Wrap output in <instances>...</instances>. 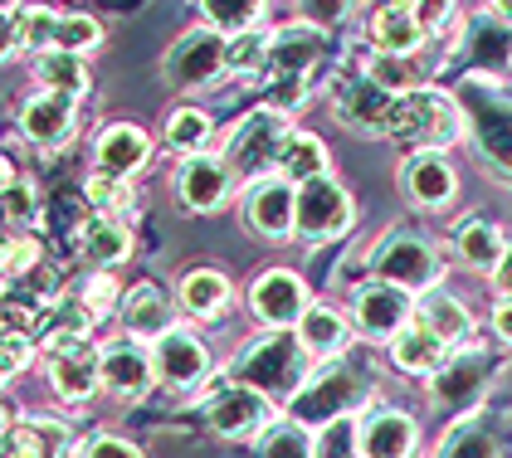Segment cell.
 Returning <instances> with one entry per match:
<instances>
[{
  "instance_id": "obj_1",
  "label": "cell",
  "mask_w": 512,
  "mask_h": 458,
  "mask_svg": "<svg viewBox=\"0 0 512 458\" xmlns=\"http://www.w3.org/2000/svg\"><path fill=\"white\" fill-rule=\"evenodd\" d=\"M386 137L415 147V152H444L464 137V113L449 93L439 88H410L391 103V122H386Z\"/></svg>"
},
{
  "instance_id": "obj_2",
  "label": "cell",
  "mask_w": 512,
  "mask_h": 458,
  "mask_svg": "<svg viewBox=\"0 0 512 458\" xmlns=\"http://www.w3.org/2000/svg\"><path fill=\"white\" fill-rule=\"evenodd\" d=\"M454 103H459V113H464V127L473 132L478 152L488 156L498 171L512 176V98L493 78L469 74Z\"/></svg>"
},
{
  "instance_id": "obj_3",
  "label": "cell",
  "mask_w": 512,
  "mask_h": 458,
  "mask_svg": "<svg viewBox=\"0 0 512 458\" xmlns=\"http://www.w3.org/2000/svg\"><path fill=\"white\" fill-rule=\"evenodd\" d=\"M235 381L254 385L259 395H298V385L308 381V346L288 332H269L235 361Z\"/></svg>"
},
{
  "instance_id": "obj_4",
  "label": "cell",
  "mask_w": 512,
  "mask_h": 458,
  "mask_svg": "<svg viewBox=\"0 0 512 458\" xmlns=\"http://www.w3.org/2000/svg\"><path fill=\"white\" fill-rule=\"evenodd\" d=\"M288 113H274V108H259L239 122L230 132V147H225V166L244 176V181H259V176H274L278 152L288 142Z\"/></svg>"
},
{
  "instance_id": "obj_5",
  "label": "cell",
  "mask_w": 512,
  "mask_h": 458,
  "mask_svg": "<svg viewBox=\"0 0 512 458\" xmlns=\"http://www.w3.org/2000/svg\"><path fill=\"white\" fill-rule=\"evenodd\" d=\"M352 220H356L352 195L342 191L332 176H317V181H303V186H298V200H293V234L322 244V239L347 234Z\"/></svg>"
},
{
  "instance_id": "obj_6",
  "label": "cell",
  "mask_w": 512,
  "mask_h": 458,
  "mask_svg": "<svg viewBox=\"0 0 512 458\" xmlns=\"http://www.w3.org/2000/svg\"><path fill=\"white\" fill-rule=\"evenodd\" d=\"M161 69H166V78H171L176 88H210L215 78L225 74V35L210 30V25L186 30V35L166 49Z\"/></svg>"
},
{
  "instance_id": "obj_7",
  "label": "cell",
  "mask_w": 512,
  "mask_h": 458,
  "mask_svg": "<svg viewBox=\"0 0 512 458\" xmlns=\"http://www.w3.org/2000/svg\"><path fill=\"white\" fill-rule=\"evenodd\" d=\"M366 390L356 381L347 366H327V371H317L308 381L298 385V395H293V420L298 424H327V420H342V415H352L356 400H361Z\"/></svg>"
},
{
  "instance_id": "obj_8",
  "label": "cell",
  "mask_w": 512,
  "mask_h": 458,
  "mask_svg": "<svg viewBox=\"0 0 512 458\" xmlns=\"http://www.w3.org/2000/svg\"><path fill=\"white\" fill-rule=\"evenodd\" d=\"M205 420H210L215 434H225V439H254V434H264V429L274 424V405H269V395H259L254 385L230 381L210 395Z\"/></svg>"
},
{
  "instance_id": "obj_9",
  "label": "cell",
  "mask_w": 512,
  "mask_h": 458,
  "mask_svg": "<svg viewBox=\"0 0 512 458\" xmlns=\"http://www.w3.org/2000/svg\"><path fill=\"white\" fill-rule=\"evenodd\" d=\"M391 93L376 88L366 74H342L337 88H332V108H337V122L352 127V132H366V137H386V122H391Z\"/></svg>"
},
{
  "instance_id": "obj_10",
  "label": "cell",
  "mask_w": 512,
  "mask_h": 458,
  "mask_svg": "<svg viewBox=\"0 0 512 458\" xmlns=\"http://www.w3.org/2000/svg\"><path fill=\"white\" fill-rule=\"evenodd\" d=\"M376 278L405 288V293H425V288H434V278H439V259H434V249L425 239L391 234L381 244V254H376Z\"/></svg>"
},
{
  "instance_id": "obj_11",
  "label": "cell",
  "mask_w": 512,
  "mask_h": 458,
  "mask_svg": "<svg viewBox=\"0 0 512 458\" xmlns=\"http://www.w3.org/2000/svg\"><path fill=\"white\" fill-rule=\"evenodd\" d=\"M176 191H181V205H186V210L210 215V210H220V205L230 200V191H235V171H230L220 156L191 152L181 161V171H176Z\"/></svg>"
},
{
  "instance_id": "obj_12",
  "label": "cell",
  "mask_w": 512,
  "mask_h": 458,
  "mask_svg": "<svg viewBox=\"0 0 512 458\" xmlns=\"http://www.w3.org/2000/svg\"><path fill=\"white\" fill-rule=\"evenodd\" d=\"M293 200L298 186H288L283 176H259L244 191V225L264 239H288L293 234Z\"/></svg>"
},
{
  "instance_id": "obj_13",
  "label": "cell",
  "mask_w": 512,
  "mask_h": 458,
  "mask_svg": "<svg viewBox=\"0 0 512 458\" xmlns=\"http://www.w3.org/2000/svg\"><path fill=\"white\" fill-rule=\"evenodd\" d=\"M410 293L405 288H395V283H366V288H356V303H352V322L361 337H386L391 342L395 332L410 322Z\"/></svg>"
},
{
  "instance_id": "obj_14",
  "label": "cell",
  "mask_w": 512,
  "mask_h": 458,
  "mask_svg": "<svg viewBox=\"0 0 512 458\" xmlns=\"http://www.w3.org/2000/svg\"><path fill=\"white\" fill-rule=\"evenodd\" d=\"M152 371H157V381H166L171 390H191V385L205 381L210 356H205L200 337L171 327V332H161L157 346H152Z\"/></svg>"
},
{
  "instance_id": "obj_15",
  "label": "cell",
  "mask_w": 512,
  "mask_h": 458,
  "mask_svg": "<svg viewBox=\"0 0 512 458\" xmlns=\"http://www.w3.org/2000/svg\"><path fill=\"white\" fill-rule=\"evenodd\" d=\"M98 371H103V390H113V395H122V400L147 395V390H152V381H157L152 356L132 342V337L98 346Z\"/></svg>"
},
{
  "instance_id": "obj_16",
  "label": "cell",
  "mask_w": 512,
  "mask_h": 458,
  "mask_svg": "<svg viewBox=\"0 0 512 458\" xmlns=\"http://www.w3.org/2000/svg\"><path fill=\"white\" fill-rule=\"evenodd\" d=\"M249 307H254V317H259V322H269L274 332H288V327L303 317V307H308L303 278H293L288 268L264 273V278L254 283V293H249Z\"/></svg>"
},
{
  "instance_id": "obj_17",
  "label": "cell",
  "mask_w": 512,
  "mask_h": 458,
  "mask_svg": "<svg viewBox=\"0 0 512 458\" xmlns=\"http://www.w3.org/2000/svg\"><path fill=\"white\" fill-rule=\"evenodd\" d=\"M400 186H405V195H410L415 205H425V210H444V205L454 200V191H459V176H454L449 156L415 152L405 166H400Z\"/></svg>"
},
{
  "instance_id": "obj_18",
  "label": "cell",
  "mask_w": 512,
  "mask_h": 458,
  "mask_svg": "<svg viewBox=\"0 0 512 458\" xmlns=\"http://www.w3.org/2000/svg\"><path fill=\"white\" fill-rule=\"evenodd\" d=\"M322 59H327V30H322V25H308V20H303V25L274 30V44H269V74L313 78V69Z\"/></svg>"
},
{
  "instance_id": "obj_19",
  "label": "cell",
  "mask_w": 512,
  "mask_h": 458,
  "mask_svg": "<svg viewBox=\"0 0 512 458\" xmlns=\"http://www.w3.org/2000/svg\"><path fill=\"white\" fill-rule=\"evenodd\" d=\"M74 98H64V93H35L25 108H20V132L35 142V147H64L69 137H74Z\"/></svg>"
},
{
  "instance_id": "obj_20",
  "label": "cell",
  "mask_w": 512,
  "mask_h": 458,
  "mask_svg": "<svg viewBox=\"0 0 512 458\" xmlns=\"http://www.w3.org/2000/svg\"><path fill=\"white\" fill-rule=\"evenodd\" d=\"M93 152H98V171L103 176L132 181L152 161V137L142 127H132V122H113V127H103V137H98Z\"/></svg>"
},
{
  "instance_id": "obj_21",
  "label": "cell",
  "mask_w": 512,
  "mask_h": 458,
  "mask_svg": "<svg viewBox=\"0 0 512 458\" xmlns=\"http://www.w3.org/2000/svg\"><path fill=\"white\" fill-rule=\"evenodd\" d=\"M361 458H410L415 454V420L400 410H376L371 420L356 424Z\"/></svg>"
},
{
  "instance_id": "obj_22",
  "label": "cell",
  "mask_w": 512,
  "mask_h": 458,
  "mask_svg": "<svg viewBox=\"0 0 512 458\" xmlns=\"http://www.w3.org/2000/svg\"><path fill=\"white\" fill-rule=\"evenodd\" d=\"M449 356H454V346H444L420 322H405L391 337V361L400 371H410V376H439L449 366Z\"/></svg>"
},
{
  "instance_id": "obj_23",
  "label": "cell",
  "mask_w": 512,
  "mask_h": 458,
  "mask_svg": "<svg viewBox=\"0 0 512 458\" xmlns=\"http://www.w3.org/2000/svg\"><path fill=\"white\" fill-rule=\"evenodd\" d=\"M49 381H54V390H59L64 400H88V395L103 385V371H98V346L83 337V342H74L69 351L49 356Z\"/></svg>"
},
{
  "instance_id": "obj_24",
  "label": "cell",
  "mask_w": 512,
  "mask_h": 458,
  "mask_svg": "<svg viewBox=\"0 0 512 458\" xmlns=\"http://www.w3.org/2000/svg\"><path fill=\"white\" fill-rule=\"evenodd\" d=\"M74 444L69 424L59 420H25L10 424L5 439H0V458H64Z\"/></svg>"
},
{
  "instance_id": "obj_25",
  "label": "cell",
  "mask_w": 512,
  "mask_h": 458,
  "mask_svg": "<svg viewBox=\"0 0 512 458\" xmlns=\"http://www.w3.org/2000/svg\"><path fill=\"white\" fill-rule=\"evenodd\" d=\"M122 327L132 342H157L161 332H171V303L157 283H137L127 298H122Z\"/></svg>"
},
{
  "instance_id": "obj_26",
  "label": "cell",
  "mask_w": 512,
  "mask_h": 458,
  "mask_svg": "<svg viewBox=\"0 0 512 458\" xmlns=\"http://www.w3.org/2000/svg\"><path fill=\"white\" fill-rule=\"evenodd\" d=\"M464 49H469V64L478 74H503V69H512V25L498 15H478L464 35Z\"/></svg>"
},
{
  "instance_id": "obj_27",
  "label": "cell",
  "mask_w": 512,
  "mask_h": 458,
  "mask_svg": "<svg viewBox=\"0 0 512 458\" xmlns=\"http://www.w3.org/2000/svg\"><path fill=\"white\" fill-rule=\"evenodd\" d=\"M366 39L376 54H415L425 44V30L415 25L410 10H395V5H376L371 20H366Z\"/></svg>"
},
{
  "instance_id": "obj_28",
  "label": "cell",
  "mask_w": 512,
  "mask_h": 458,
  "mask_svg": "<svg viewBox=\"0 0 512 458\" xmlns=\"http://www.w3.org/2000/svg\"><path fill=\"white\" fill-rule=\"evenodd\" d=\"M274 176H283L288 186H303V181L327 176V147L317 142L313 132H288V142H283V152H278Z\"/></svg>"
},
{
  "instance_id": "obj_29",
  "label": "cell",
  "mask_w": 512,
  "mask_h": 458,
  "mask_svg": "<svg viewBox=\"0 0 512 458\" xmlns=\"http://www.w3.org/2000/svg\"><path fill=\"white\" fill-rule=\"evenodd\" d=\"M79 249H83V259L93 268H113L122 264L127 254H132V234L113 220V215H98V220H88L79 234Z\"/></svg>"
},
{
  "instance_id": "obj_30",
  "label": "cell",
  "mask_w": 512,
  "mask_h": 458,
  "mask_svg": "<svg viewBox=\"0 0 512 458\" xmlns=\"http://www.w3.org/2000/svg\"><path fill=\"white\" fill-rule=\"evenodd\" d=\"M415 322H420V327H430V332L444 346L469 342V332H473V322H469V312H464V303H459V298H449V293H430L425 303L415 307Z\"/></svg>"
},
{
  "instance_id": "obj_31",
  "label": "cell",
  "mask_w": 512,
  "mask_h": 458,
  "mask_svg": "<svg viewBox=\"0 0 512 458\" xmlns=\"http://www.w3.org/2000/svg\"><path fill=\"white\" fill-rule=\"evenodd\" d=\"M298 342L308 346V351H317V356H337V351L347 346V317L327 303L303 307V317H298Z\"/></svg>"
},
{
  "instance_id": "obj_32",
  "label": "cell",
  "mask_w": 512,
  "mask_h": 458,
  "mask_svg": "<svg viewBox=\"0 0 512 458\" xmlns=\"http://www.w3.org/2000/svg\"><path fill=\"white\" fill-rule=\"evenodd\" d=\"M269 44H274V30H259V25L225 35V74L264 78L269 74Z\"/></svg>"
},
{
  "instance_id": "obj_33",
  "label": "cell",
  "mask_w": 512,
  "mask_h": 458,
  "mask_svg": "<svg viewBox=\"0 0 512 458\" xmlns=\"http://www.w3.org/2000/svg\"><path fill=\"white\" fill-rule=\"evenodd\" d=\"M181 307L196 312V317H220L230 307V278L215 273V268H196L181 278Z\"/></svg>"
},
{
  "instance_id": "obj_34",
  "label": "cell",
  "mask_w": 512,
  "mask_h": 458,
  "mask_svg": "<svg viewBox=\"0 0 512 458\" xmlns=\"http://www.w3.org/2000/svg\"><path fill=\"white\" fill-rule=\"evenodd\" d=\"M35 74L49 93H64V98H83L88 93V69H83V54H69V49H44Z\"/></svg>"
},
{
  "instance_id": "obj_35",
  "label": "cell",
  "mask_w": 512,
  "mask_h": 458,
  "mask_svg": "<svg viewBox=\"0 0 512 458\" xmlns=\"http://www.w3.org/2000/svg\"><path fill=\"white\" fill-rule=\"evenodd\" d=\"M503 249H508V239H503V229L488 225V220H464L459 225V259L469 268H498L503 259Z\"/></svg>"
},
{
  "instance_id": "obj_36",
  "label": "cell",
  "mask_w": 512,
  "mask_h": 458,
  "mask_svg": "<svg viewBox=\"0 0 512 458\" xmlns=\"http://www.w3.org/2000/svg\"><path fill=\"white\" fill-rule=\"evenodd\" d=\"M361 74L371 78L376 88H386L391 98H400V93H410V88H420V64H415V54H376L371 49V59H366V69Z\"/></svg>"
},
{
  "instance_id": "obj_37",
  "label": "cell",
  "mask_w": 512,
  "mask_h": 458,
  "mask_svg": "<svg viewBox=\"0 0 512 458\" xmlns=\"http://www.w3.org/2000/svg\"><path fill=\"white\" fill-rule=\"evenodd\" d=\"M269 0H200V15L210 30L220 35H239V30H254L259 15H264Z\"/></svg>"
},
{
  "instance_id": "obj_38",
  "label": "cell",
  "mask_w": 512,
  "mask_h": 458,
  "mask_svg": "<svg viewBox=\"0 0 512 458\" xmlns=\"http://www.w3.org/2000/svg\"><path fill=\"white\" fill-rule=\"evenodd\" d=\"M478 385H483V361L478 356H449V366L439 371V400L444 405H464L478 395Z\"/></svg>"
},
{
  "instance_id": "obj_39",
  "label": "cell",
  "mask_w": 512,
  "mask_h": 458,
  "mask_svg": "<svg viewBox=\"0 0 512 458\" xmlns=\"http://www.w3.org/2000/svg\"><path fill=\"white\" fill-rule=\"evenodd\" d=\"M166 142L186 156L200 152L210 142V113L205 108H176V113L166 117Z\"/></svg>"
},
{
  "instance_id": "obj_40",
  "label": "cell",
  "mask_w": 512,
  "mask_h": 458,
  "mask_svg": "<svg viewBox=\"0 0 512 458\" xmlns=\"http://www.w3.org/2000/svg\"><path fill=\"white\" fill-rule=\"evenodd\" d=\"M259 458H313V434L298 420H283L264 429V444H259Z\"/></svg>"
},
{
  "instance_id": "obj_41",
  "label": "cell",
  "mask_w": 512,
  "mask_h": 458,
  "mask_svg": "<svg viewBox=\"0 0 512 458\" xmlns=\"http://www.w3.org/2000/svg\"><path fill=\"white\" fill-rule=\"evenodd\" d=\"M20 49H35V54H44V49H54V30H59V15L49 10V5H25L20 15Z\"/></svg>"
},
{
  "instance_id": "obj_42",
  "label": "cell",
  "mask_w": 512,
  "mask_h": 458,
  "mask_svg": "<svg viewBox=\"0 0 512 458\" xmlns=\"http://www.w3.org/2000/svg\"><path fill=\"white\" fill-rule=\"evenodd\" d=\"M103 44V25L93 15H59V30H54V49H69V54H88Z\"/></svg>"
},
{
  "instance_id": "obj_43",
  "label": "cell",
  "mask_w": 512,
  "mask_h": 458,
  "mask_svg": "<svg viewBox=\"0 0 512 458\" xmlns=\"http://www.w3.org/2000/svg\"><path fill=\"white\" fill-rule=\"evenodd\" d=\"M313 458H361V449H356V420H352V415L322 424V434L313 439Z\"/></svg>"
},
{
  "instance_id": "obj_44",
  "label": "cell",
  "mask_w": 512,
  "mask_h": 458,
  "mask_svg": "<svg viewBox=\"0 0 512 458\" xmlns=\"http://www.w3.org/2000/svg\"><path fill=\"white\" fill-rule=\"evenodd\" d=\"M40 264V244L30 234H5V249H0V273L5 278H20Z\"/></svg>"
},
{
  "instance_id": "obj_45",
  "label": "cell",
  "mask_w": 512,
  "mask_h": 458,
  "mask_svg": "<svg viewBox=\"0 0 512 458\" xmlns=\"http://www.w3.org/2000/svg\"><path fill=\"white\" fill-rule=\"evenodd\" d=\"M79 303L88 307V317H93V322H98V317H108V312L118 307V283H113V273H108V268H98V273L83 283Z\"/></svg>"
},
{
  "instance_id": "obj_46",
  "label": "cell",
  "mask_w": 512,
  "mask_h": 458,
  "mask_svg": "<svg viewBox=\"0 0 512 458\" xmlns=\"http://www.w3.org/2000/svg\"><path fill=\"white\" fill-rule=\"evenodd\" d=\"M308 98V78L303 74H269V108L274 113H293Z\"/></svg>"
},
{
  "instance_id": "obj_47",
  "label": "cell",
  "mask_w": 512,
  "mask_h": 458,
  "mask_svg": "<svg viewBox=\"0 0 512 458\" xmlns=\"http://www.w3.org/2000/svg\"><path fill=\"white\" fill-rule=\"evenodd\" d=\"M439 458H498V449H493V439H488L483 429H459V434L444 444Z\"/></svg>"
},
{
  "instance_id": "obj_48",
  "label": "cell",
  "mask_w": 512,
  "mask_h": 458,
  "mask_svg": "<svg viewBox=\"0 0 512 458\" xmlns=\"http://www.w3.org/2000/svg\"><path fill=\"white\" fill-rule=\"evenodd\" d=\"M88 205L103 210V215H113V210L127 205V186H122L118 176H103V171H98V176L88 181Z\"/></svg>"
},
{
  "instance_id": "obj_49",
  "label": "cell",
  "mask_w": 512,
  "mask_h": 458,
  "mask_svg": "<svg viewBox=\"0 0 512 458\" xmlns=\"http://www.w3.org/2000/svg\"><path fill=\"white\" fill-rule=\"evenodd\" d=\"M0 356H5V366H10V371H25V366L35 361V342H30V332L0 327Z\"/></svg>"
},
{
  "instance_id": "obj_50",
  "label": "cell",
  "mask_w": 512,
  "mask_h": 458,
  "mask_svg": "<svg viewBox=\"0 0 512 458\" xmlns=\"http://www.w3.org/2000/svg\"><path fill=\"white\" fill-rule=\"evenodd\" d=\"M298 5H303V20H308V25H322V30H327V25H342L356 10V0H298Z\"/></svg>"
},
{
  "instance_id": "obj_51",
  "label": "cell",
  "mask_w": 512,
  "mask_h": 458,
  "mask_svg": "<svg viewBox=\"0 0 512 458\" xmlns=\"http://www.w3.org/2000/svg\"><path fill=\"white\" fill-rule=\"evenodd\" d=\"M415 25L425 30V39L430 35H439L444 25H454V0H415Z\"/></svg>"
},
{
  "instance_id": "obj_52",
  "label": "cell",
  "mask_w": 512,
  "mask_h": 458,
  "mask_svg": "<svg viewBox=\"0 0 512 458\" xmlns=\"http://www.w3.org/2000/svg\"><path fill=\"white\" fill-rule=\"evenodd\" d=\"M0 210H5V215H15V220H25V215H35V191H30L25 181H15L10 191L0 195Z\"/></svg>"
},
{
  "instance_id": "obj_53",
  "label": "cell",
  "mask_w": 512,
  "mask_h": 458,
  "mask_svg": "<svg viewBox=\"0 0 512 458\" xmlns=\"http://www.w3.org/2000/svg\"><path fill=\"white\" fill-rule=\"evenodd\" d=\"M83 458H142L127 439H113V434H98L88 449H83Z\"/></svg>"
},
{
  "instance_id": "obj_54",
  "label": "cell",
  "mask_w": 512,
  "mask_h": 458,
  "mask_svg": "<svg viewBox=\"0 0 512 458\" xmlns=\"http://www.w3.org/2000/svg\"><path fill=\"white\" fill-rule=\"evenodd\" d=\"M20 49V20L10 10H0V59H10Z\"/></svg>"
},
{
  "instance_id": "obj_55",
  "label": "cell",
  "mask_w": 512,
  "mask_h": 458,
  "mask_svg": "<svg viewBox=\"0 0 512 458\" xmlns=\"http://www.w3.org/2000/svg\"><path fill=\"white\" fill-rule=\"evenodd\" d=\"M493 332L512 346V298H503V303L493 307Z\"/></svg>"
},
{
  "instance_id": "obj_56",
  "label": "cell",
  "mask_w": 512,
  "mask_h": 458,
  "mask_svg": "<svg viewBox=\"0 0 512 458\" xmlns=\"http://www.w3.org/2000/svg\"><path fill=\"white\" fill-rule=\"evenodd\" d=\"M493 283L503 288V298H512V244L503 249V259H498V268H493Z\"/></svg>"
},
{
  "instance_id": "obj_57",
  "label": "cell",
  "mask_w": 512,
  "mask_h": 458,
  "mask_svg": "<svg viewBox=\"0 0 512 458\" xmlns=\"http://www.w3.org/2000/svg\"><path fill=\"white\" fill-rule=\"evenodd\" d=\"M10 186H15V166H10V161L0 156V195L10 191Z\"/></svg>"
},
{
  "instance_id": "obj_58",
  "label": "cell",
  "mask_w": 512,
  "mask_h": 458,
  "mask_svg": "<svg viewBox=\"0 0 512 458\" xmlns=\"http://www.w3.org/2000/svg\"><path fill=\"white\" fill-rule=\"evenodd\" d=\"M493 15H498V20H508V25H512V0H493Z\"/></svg>"
},
{
  "instance_id": "obj_59",
  "label": "cell",
  "mask_w": 512,
  "mask_h": 458,
  "mask_svg": "<svg viewBox=\"0 0 512 458\" xmlns=\"http://www.w3.org/2000/svg\"><path fill=\"white\" fill-rule=\"evenodd\" d=\"M381 5H395V10H415V0H381Z\"/></svg>"
},
{
  "instance_id": "obj_60",
  "label": "cell",
  "mask_w": 512,
  "mask_h": 458,
  "mask_svg": "<svg viewBox=\"0 0 512 458\" xmlns=\"http://www.w3.org/2000/svg\"><path fill=\"white\" fill-rule=\"evenodd\" d=\"M5 429H10V410L0 405V439H5Z\"/></svg>"
},
{
  "instance_id": "obj_61",
  "label": "cell",
  "mask_w": 512,
  "mask_h": 458,
  "mask_svg": "<svg viewBox=\"0 0 512 458\" xmlns=\"http://www.w3.org/2000/svg\"><path fill=\"white\" fill-rule=\"evenodd\" d=\"M5 376H15V371H10V366H5V356H0V385H5Z\"/></svg>"
},
{
  "instance_id": "obj_62",
  "label": "cell",
  "mask_w": 512,
  "mask_h": 458,
  "mask_svg": "<svg viewBox=\"0 0 512 458\" xmlns=\"http://www.w3.org/2000/svg\"><path fill=\"white\" fill-rule=\"evenodd\" d=\"M0 249H5V234H0Z\"/></svg>"
},
{
  "instance_id": "obj_63",
  "label": "cell",
  "mask_w": 512,
  "mask_h": 458,
  "mask_svg": "<svg viewBox=\"0 0 512 458\" xmlns=\"http://www.w3.org/2000/svg\"><path fill=\"white\" fill-rule=\"evenodd\" d=\"M0 10H5V0H0Z\"/></svg>"
}]
</instances>
